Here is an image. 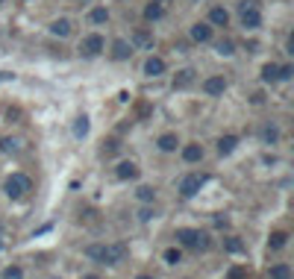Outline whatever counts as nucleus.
I'll return each mask as SVG.
<instances>
[{
    "instance_id": "nucleus-20",
    "label": "nucleus",
    "mask_w": 294,
    "mask_h": 279,
    "mask_svg": "<svg viewBox=\"0 0 294 279\" xmlns=\"http://www.w3.org/2000/svg\"><path fill=\"white\" fill-rule=\"evenodd\" d=\"M89 118H86V115H80V118H77V121H74V135H77V138H86V135H89Z\"/></svg>"
},
{
    "instance_id": "nucleus-43",
    "label": "nucleus",
    "mask_w": 294,
    "mask_h": 279,
    "mask_svg": "<svg viewBox=\"0 0 294 279\" xmlns=\"http://www.w3.org/2000/svg\"><path fill=\"white\" fill-rule=\"evenodd\" d=\"M0 232H3V229H0Z\"/></svg>"
},
{
    "instance_id": "nucleus-9",
    "label": "nucleus",
    "mask_w": 294,
    "mask_h": 279,
    "mask_svg": "<svg viewBox=\"0 0 294 279\" xmlns=\"http://www.w3.org/2000/svg\"><path fill=\"white\" fill-rule=\"evenodd\" d=\"M192 83H195V71H192V68L177 71V77H174V89H189Z\"/></svg>"
},
{
    "instance_id": "nucleus-1",
    "label": "nucleus",
    "mask_w": 294,
    "mask_h": 279,
    "mask_svg": "<svg viewBox=\"0 0 294 279\" xmlns=\"http://www.w3.org/2000/svg\"><path fill=\"white\" fill-rule=\"evenodd\" d=\"M238 12H241V27L244 30H259L262 27V12L256 6V0H241Z\"/></svg>"
},
{
    "instance_id": "nucleus-16",
    "label": "nucleus",
    "mask_w": 294,
    "mask_h": 279,
    "mask_svg": "<svg viewBox=\"0 0 294 279\" xmlns=\"http://www.w3.org/2000/svg\"><path fill=\"white\" fill-rule=\"evenodd\" d=\"M50 32H53V35H59V38L71 35V21H68V18H59V21H53V24H50Z\"/></svg>"
},
{
    "instance_id": "nucleus-40",
    "label": "nucleus",
    "mask_w": 294,
    "mask_h": 279,
    "mask_svg": "<svg viewBox=\"0 0 294 279\" xmlns=\"http://www.w3.org/2000/svg\"><path fill=\"white\" fill-rule=\"evenodd\" d=\"M83 279H98V277H83Z\"/></svg>"
},
{
    "instance_id": "nucleus-5",
    "label": "nucleus",
    "mask_w": 294,
    "mask_h": 279,
    "mask_svg": "<svg viewBox=\"0 0 294 279\" xmlns=\"http://www.w3.org/2000/svg\"><path fill=\"white\" fill-rule=\"evenodd\" d=\"M203 92L209 97H218V94L227 92V80L224 77H209V80H203Z\"/></svg>"
},
{
    "instance_id": "nucleus-8",
    "label": "nucleus",
    "mask_w": 294,
    "mask_h": 279,
    "mask_svg": "<svg viewBox=\"0 0 294 279\" xmlns=\"http://www.w3.org/2000/svg\"><path fill=\"white\" fill-rule=\"evenodd\" d=\"M144 74H147V77H162V74H165V59L150 56V59L144 62Z\"/></svg>"
},
{
    "instance_id": "nucleus-41",
    "label": "nucleus",
    "mask_w": 294,
    "mask_h": 279,
    "mask_svg": "<svg viewBox=\"0 0 294 279\" xmlns=\"http://www.w3.org/2000/svg\"><path fill=\"white\" fill-rule=\"evenodd\" d=\"M0 250H3V241H0Z\"/></svg>"
},
{
    "instance_id": "nucleus-21",
    "label": "nucleus",
    "mask_w": 294,
    "mask_h": 279,
    "mask_svg": "<svg viewBox=\"0 0 294 279\" xmlns=\"http://www.w3.org/2000/svg\"><path fill=\"white\" fill-rule=\"evenodd\" d=\"M286 244H289V235H286V232H274V235L268 238V247L271 250H283Z\"/></svg>"
},
{
    "instance_id": "nucleus-42",
    "label": "nucleus",
    "mask_w": 294,
    "mask_h": 279,
    "mask_svg": "<svg viewBox=\"0 0 294 279\" xmlns=\"http://www.w3.org/2000/svg\"><path fill=\"white\" fill-rule=\"evenodd\" d=\"M0 3H3V0H0Z\"/></svg>"
},
{
    "instance_id": "nucleus-18",
    "label": "nucleus",
    "mask_w": 294,
    "mask_h": 279,
    "mask_svg": "<svg viewBox=\"0 0 294 279\" xmlns=\"http://www.w3.org/2000/svg\"><path fill=\"white\" fill-rule=\"evenodd\" d=\"M162 15H165V6L150 0V3H147V9H144V18H147V21H159Z\"/></svg>"
},
{
    "instance_id": "nucleus-27",
    "label": "nucleus",
    "mask_w": 294,
    "mask_h": 279,
    "mask_svg": "<svg viewBox=\"0 0 294 279\" xmlns=\"http://www.w3.org/2000/svg\"><path fill=\"white\" fill-rule=\"evenodd\" d=\"M209 247H212L209 235H206V232H197V241H195V247H192V250H200V253H206Z\"/></svg>"
},
{
    "instance_id": "nucleus-22",
    "label": "nucleus",
    "mask_w": 294,
    "mask_h": 279,
    "mask_svg": "<svg viewBox=\"0 0 294 279\" xmlns=\"http://www.w3.org/2000/svg\"><path fill=\"white\" fill-rule=\"evenodd\" d=\"M277 71H280L277 65L268 62L265 68H262V83H277V80H280V77H277Z\"/></svg>"
},
{
    "instance_id": "nucleus-17",
    "label": "nucleus",
    "mask_w": 294,
    "mask_h": 279,
    "mask_svg": "<svg viewBox=\"0 0 294 279\" xmlns=\"http://www.w3.org/2000/svg\"><path fill=\"white\" fill-rule=\"evenodd\" d=\"M183 159H186V162H200V159H203V147H200V144H186V147H183Z\"/></svg>"
},
{
    "instance_id": "nucleus-28",
    "label": "nucleus",
    "mask_w": 294,
    "mask_h": 279,
    "mask_svg": "<svg viewBox=\"0 0 294 279\" xmlns=\"http://www.w3.org/2000/svg\"><path fill=\"white\" fill-rule=\"evenodd\" d=\"M165 262H168V265H180V262H183V253L177 247H168L165 250Z\"/></svg>"
},
{
    "instance_id": "nucleus-30",
    "label": "nucleus",
    "mask_w": 294,
    "mask_h": 279,
    "mask_svg": "<svg viewBox=\"0 0 294 279\" xmlns=\"http://www.w3.org/2000/svg\"><path fill=\"white\" fill-rule=\"evenodd\" d=\"M135 194H138V200H141V203H153V197H156V191H153V188H147V186H141Z\"/></svg>"
},
{
    "instance_id": "nucleus-4",
    "label": "nucleus",
    "mask_w": 294,
    "mask_h": 279,
    "mask_svg": "<svg viewBox=\"0 0 294 279\" xmlns=\"http://www.w3.org/2000/svg\"><path fill=\"white\" fill-rule=\"evenodd\" d=\"M203 183H206V177H197V174H189L183 183H180V194L183 197H195L197 191L203 188Z\"/></svg>"
},
{
    "instance_id": "nucleus-13",
    "label": "nucleus",
    "mask_w": 294,
    "mask_h": 279,
    "mask_svg": "<svg viewBox=\"0 0 294 279\" xmlns=\"http://www.w3.org/2000/svg\"><path fill=\"white\" fill-rule=\"evenodd\" d=\"M192 38L200 41V44L209 41V38H212V27H209V24H195V27H192Z\"/></svg>"
},
{
    "instance_id": "nucleus-38",
    "label": "nucleus",
    "mask_w": 294,
    "mask_h": 279,
    "mask_svg": "<svg viewBox=\"0 0 294 279\" xmlns=\"http://www.w3.org/2000/svg\"><path fill=\"white\" fill-rule=\"evenodd\" d=\"M135 279H153V277H147V274H141V277H135Z\"/></svg>"
},
{
    "instance_id": "nucleus-23",
    "label": "nucleus",
    "mask_w": 294,
    "mask_h": 279,
    "mask_svg": "<svg viewBox=\"0 0 294 279\" xmlns=\"http://www.w3.org/2000/svg\"><path fill=\"white\" fill-rule=\"evenodd\" d=\"M277 138H280V129L274 124H268L262 129V141H265V144H277Z\"/></svg>"
},
{
    "instance_id": "nucleus-24",
    "label": "nucleus",
    "mask_w": 294,
    "mask_h": 279,
    "mask_svg": "<svg viewBox=\"0 0 294 279\" xmlns=\"http://www.w3.org/2000/svg\"><path fill=\"white\" fill-rule=\"evenodd\" d=\"M271 279H292V268L289 265H274L271 268Z\"/></svg>"
},
{
    "instance_id": "nucleus-6",
    "label": "nucleus",
    "mask_w": 294,
    "mask_h": 279,
    "mask_svg": "<svg viewBox=\"0 0 294 279\" xmlns=\"http://www.w3.org/2000/svg\"><path fill=\"white\" fill-rule=\"evenodd\" d=\"M124 256H127V244H106L103 265H118V262H124Z\"/></svg>"
},
{
    "instance_id": "nucleus-25",
    "label": "nucleus",
    "mask_w": 294,
    "mask_h": 279,
    "mask_svg": "<svg viewBox=\"0 0 294 279\" xmlns=\"http://www.w3.org/2000/svg\"><path fill=\"white\" fill-rule=\"evenodd\" d=\"M18 147H21L18 138H0V153H15Z\"/></svg>"
},
{
    "instance_id": "nucleus-36",
    "label": "nucleus",
    "mask_w": 294,
    "mask_h": 279,
    "mask_svg": "<svg viewBox=\"0 0 294 279\" xmlns=\"http://www.w3.org/2000/svg\"><path fill=\"white\" fill-rule=\"evenodd\" d=\"M138 217H141V220H150V217H153V212H150V209H141V212H138Z\"/></svg>"
},
{
    "instance_id": "nucleus-34",
    "label": "nucleus",
    "mask_w": 294,
    "mask_h": 279,
    "mask_svg": "<svg viewBox=\"0 0 294 279\" xmlns=\"http://www.w3.org/2000/svg\"><path fill=\"white\" fill-rule=\"evenodd\" d=\"M132 41H135V44H150V35H147L144 30H138L135 35H132Z\"/></svg>"
},
{
    "instance_id": "nucleus-39",
    "label": "nucleus",
    "mask_w": 294,
    "mask_h": 279,
    "mask_svg": "<svg viewBox=\"0 0 294 279\" xmlns=\"http://www.w3.org/2000/svg\"><path fill=\"white\" fill-rule=\"evenodd\" d=\"M153 3H162V6H165V3H171V0H153Z\"/></svg>"
},
{
    "instance_id": "nucleus-11",
    "label": "nucleus",
    "mask_w": 294,
    "mask_h": 279,
    "mask_svg": "<svg viewBox=\"0 0 294 279\" xmlns=\"http://www.w3.org/2000/svg\"><path fill=\"white\" fill-rule=\"evenodd\" d=\"M115 177H118V180H135V177H138V168H135L132 162H121V165L115 168Z\"/></svg>"
},
{
    "instance_id": "nucleus-26",
    "label": "nucleus",
    "mask_w": 294,
    "mask_h": 279,
    "mask_svg": "<svg viewBox=\"0 0 294 279\" xmlns=\"http://www.w3.org/2000/svg\"><path fill=\"white\" fill-rule=\"evenodd\" d=\"M89 18H92V24H106V21H109V12H106L103 6H98V9H92Z\"/></svg>"
},
{
    "instance_id": "nucleus-19",
    "label": "nucleus",
    "mask_w": 294,
    "mask_h": 279,
    "mask_svg": "<svg viewBox=\"0 0 294 279\" xmlns=\"http://www.w3.org/2000/svg\"><path fill=\"white\" fill-rule=\"evenodd\" d=\"M177 144H180V141H177V135H174V132H165L162 138H159V150H165V153L177 150Z\"/></svg>"
},
{
    "instance_id": "nucleus-31",
    "label": "nucleus",
    "mask_w": 294,
    "mask_h": 279,
    "mask_svg": "<svg viewBox=\"0 0 294 279\" xmlns=\"http://www.w3.org/2000/svg\"><path fill=\"white\" fill-rule=\"evenodd\" d=\"M218 53H221V56H232V53H235V44H232L229 38L218 41Z\"/></svg>"
},
{
    "instance_id": "nucleus-35",
    "label": "nucleus",
    "mask_w": 294,
    "mask_h": 279,
    "mask_svg": "<svg viewBox=\"0 0 294 279\" xmlns=\"http://www.w3.org/2000/svg\"><path fill=\"white\" fill-rule=\"evenodd\" d=\"M247 277V271H241V268H235V271H229V279H244Z\"/></svg>"
},
{
    "instance_id": "nucleus-32",
    "label": "nucleus",
    "mask_w": 294,
    "mask_h": 279,
    "mask_svg": "<svg viewBox=\"0 0 294 279\" xmlns=\"http://www.w3.org/2000/svg\"><path fill=\"white\" fill-rule=\"evenodd\" d=\"M3 277H6V279H21V277H24V271H21L18 265H9V268L3 271Z\"/></svg>"
},
{
    "instance_id": "nucleus-10",
    "label": "nucleus",
    "mask_w": 294,
    "mask_h": 279,
    "mask_svg": "<svg viewBox=\"0 0 294 279\" xmlns=\"http://www.w3.org/2000/svg\"><path fill=\"white\" fill-rule=\"evenodd\" d=\"M197 232H200V229H189V226H183V229H177V241H180L183 247H195Z\"/></svg>"
},
{
    "instance_id": "nucleus-7",
    "label": "nucleus",
    "mask_w": 294,
    "mask_h": 279,
    "mask_svg": "<svg viewBox=\"0 0 294 279\" xmlns=\"http://www.w3.org/2000/svg\"><path fill=\"white\" fill-rule=\"evenodd\" d=\"M132 56V44H127V41H115L112 44V59H118V62H124V59H130Z\"/></svg>"
},
{
    "instance_id": "nucleus-37",
    "label": "nucleus",
    "mask_w": 294,
    "mask_h": 279,
    "mask_svg": "<svg viewBox=\"0 0 294 279\" xmlns=\"http://www.w3.org/2000/svg\"><path fill=\"white\" fill-rule=\"evenodd\" d=\"M3 80H12V74H6V71H0V83H3Z\"/></svg>"
},
{
    "instance_id": "nucleus-14",
    "label": "nucleus",
    "mask_w": 294,
    "mask_h": 279,
    "mask_svg": "<svg viewBox=\"0 0 294 279\" xmlns=\"http://www.w3.org/2000/svg\"><path fill=\"white\" fill-rule=\"evenodd\" d=\"M86 256H89L92 262L103 265V259H106V244H89V247H86Z\"/></svg>"
},
{
    "instance_id": "nucleus-33",
    "label": "nucleus",
    "mask_w": 294,
    "mask_h": 279,
    "mask_svg": "<svg viewBox=\"0 0 294 279\" xmlns=\"http://www.w3.org/2000/svg\"><path fill=\"white\" fill-rule=\"evenodd\" d=\"M277 77H280V80H292V77H294V68H292V65H283V68L277 71Z\"/></svg>"
},
{
    "instance_id": "nucleus-12",
    "label": "nucleus",
    "mask_w": 294,
    "mask_h": 279,
    "mask_svg": "<svg viewBox=\"0 0 294 279\" xmlns=\"http://www.w3.org/2000/svg\"><path fill=\"white\" fill-rule=\"evenodd\" d=\"M209 21H212L215 27H227L229 24V12L224 9V6H215V9L209 12Z\"/></svg>"
},
{
    "instance_id": "nucleus-3",
    "label": "nucleus",
    "mask_w": 294,
    "mask_h": 279,
    "mask_svg": "<svg viewBox=\"0 0 294 279\" xmlns=\"http://www.w3.org/2000/svg\"><path fill=\"white\" fill-rule=\"evenodd\" d=\"M103 47H106L103 35H98V32H95V35H86V38H83V44H80V53L92 59V56H100V53H103Z\"/></svg>"
},
{
    "instance_id": "nucleus-2",
    "label": "nucleus",
    "mask_w": 294,
    "mask_h": 279,
    "mask_svg": "<svg viewBox=\"0 0 294 279\" xmlns=\"http://www.w3.org/2000/svg\"><path fill=\"white\" fill-rule=\"evenodd\" d=\"M30 188H33V183H30V177H24V174H12V177L6 180V194H9L12 200H21Z\"/></svg>"
},
{
    "instance_id": "nucleus-29",
    "label": "nucleus",
    "mask_w": 294,
    "mask_h": 279,
    "mask_svg": "<svg viewBox=\"0 0 294 279\" xmlns=\"http://www.w3.org/2000/svg\"><path fill=\"white\" fill-rule=\"evenodd\" d=\"M224 250H227V253H241V250H244V241H241V238H227V241H224Z\"/></svg>"
},
{
    "instance_id": "nucleus-15",
    "label": "nucleus",
    "mask_w": 294,
    "mask_h": 279,
    "mask_svg": "<svg viewBox=\"0 0 294 279\" xmlns=\"http://www.w3.org/2000/svg\"><path fill=\"white\" fill-rule=\"evenodd\" d=\"M235 147H238V138H235V135H224V138L218 141V153L221 156H229Z\"/></svg>"
}]
</instances>
